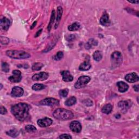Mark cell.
<instances>
[{
  "label": "cell",
  "mask_w": 139,
  "mask_h": 139,
  "mask_svg": "<svg viewBox=\"0 0 139 139\" xmlns=\"http://www.w3.org/2000/svg\"><path fill=\"white\" fill-rule=\"evenodd\" d=\"M97 44H98L97 41L94 40V39H92L87 42L85 44V46L86 49H90L92 47V46H96L97 45Z\"/></svg>",
  "instance_id": "cell-22"
},
{
  "label": "cell",
  "mask_w": 139,
  "mask_h": 139,
  "mask_svg": "<svg viewBox=\"0 0 139 139\" xmlns=\"http://www.w3.org/2000/svg\"><path fill=\"white\" fill-rule=\"evenodd\" d=\"M11 112L16 119L23 121L27 119L28 115L29 108L27 104L20 103L15 104L11 108Z\"/></svg>",
  "instance_id": "cell-1"
},
{
  "label": "cell",
  "mask_w": 139,
  "mask_h": 139,
  "mask_svg": "<svg viewBox=\"0 0 139 139\" xmlns=\"http://www.w3.org/2000/svg\"><path fill=\"white\" fill-rule=\"evenodd\" d=\"M55 14H56L55 10H53L52 12L51 17H50V22L49 23L48 26V29L49 31H50V29H51L52 25L54 23V19H55Z\"/></svg>",
  "instance_id": "cell-26"
},
{
  "label": "cell",
  "mask_w": 139,
  "mask_h": 139,
  "mask_svg": "<svg viewBox=\"0 0 139 139\" xmlns=\"http://www.w3.org/2000/svg\"><path fill=\"white\" fill-rule=\"evenodd\" d=\"M74 38H75L74 35H73L72 34H71L68 37H67V40L68 41H72L74 39Z\"/></svg>",
  "instance_id": "cell-37"
},
{
  "label": "cell",
  "mask_w": 139,
  "mask_h": 139,
  "mask_svg": "<svg viewBox=\"0 0 139 139\" xmlns=\"http://www.w3.org/2000/svg\"><path fill=\"white\" fill-rule=\"evenodd\" d=\"M25 129H26V132H27L29 133H35L36 131V128L33 125H27L25 127Z\"/></svg>",
  "instance_id": "cell-29"
},
{
  "label": "cell",
  "mask_w": 139,
  "mask_h": 139,
  "mask_svg": "<svg viewBox=\"0 0 139 139\" xmlns=\"http://www.w3.org/2000/svg\"><path fill=\"white\" fill-rule=\"evenodd\" d=\"M59 138H67V139H71L72 138V137H71V135L69 134H62L59 137Z\"/></svg>",
  "instance_id": "cell-35"
},
{
  "label": "cell",
  "mask_w": 139,
  "mask_h": 139,
  "mask_svg": "<svg viewBox=\"0 0 139 139\" xmlns=\"http://www.w3.org/2000/svg\"><path fill=\"white\" fill-rule=\"evenodd\" d=\"M9 42V39L7 37H1V43L3 45H7Z\"/></svg>",
  "instance_id": "cell-33"
},
{
  "label": "cell",
  "mask_w": 139,
  "mask_h": 139,
  "mask_svg": "<svg viewBox=\"0 0 139 139\" xmlns=\"http://www.w3.org/2000/svg\"><path fill=\"white\" fill-rule=\"evenodd\" d=\"M118 89L120 92H124L127 91L129 88V86L127 84L123 82H119L117 83Z\"/></svg>",
  "instance_id": "cell-17"
},
{
  "label": "cell",
  "mask_w": 139,
  "mask_h": 139,
  "mask_svg": "<svg viewBox=\"0 0 139 139\" xmlns=\"http://www.w3.org/2000/svg\"><path fill=\"white\" fill-rule=\"evenodd\" d=\"M80 28V24L78 22H75L68 27V29L70 31H77Z\"/></svg>",
  "instance_id": "cell-27"
},
{
  "label": "cell",
  "mask_w": 139,
  "mask_h": 139,
  "mask_svg": "<svg viewBox=\"0 0 139 139\" xmlns=\"http://www.w3.org/2000/svg\"><path fill=\"white\" fill-rule=\"evenodd\" d=\"M91 67V65L89 61H85L80 65L79 69L81 71H87Z\"/></svg>",
  "instance_id": "cell-18"
},
{
  "label": "cell",
  "mask_w": 139,
  "mask_h": 139,
  "mask_svg": "<svg viewBox=\"0 0 139 139\" xmlns=\"http://www.w3.org/2000/svg\"><path fill=\"white\" fill-rule=\"evenodd\" d=\"M70 128L72 132L75 133H80L82 128L81 124L77 121L71 122L70 124Z\"/></svg>",
  "instance_id": "cell-10"
},
{
  "label": "cell",
  "mask_w": 139,
  "mask_h": 139,
  "mask_svg": "<svg viewBox=\"0 0 139 139\" xmlns=\"http://www.w3.org/2000/svg\"><path fill=\"white\" fill-rule=\"evenodd\" d=\"M62 14V8L61 6H59L57 8V19H56V21L57 22V24L56 26V28L57 27L58 24L61 18Z\"/></svg>",
  "instance_id": "cell-21"
},
{
  "label": "cell",
  "mask_w": 139,
  "mask_h": 139,
  "mask_svg": "<svg viewBox=\"0 0 139 139\" xmlns=\"http://www.w3.org/2000/svg\"><path fill=\"white\" fill-rule=\"evenodd\" d=\"M1 89H2V84H1Z\"/></svg>",
  "instance_id": "cell-42"
},
{
  "label": "cell",
  "mask_w": 139,
  "mask_h": 139,
  "mask_svg": "<svg viewBox=\"0 0 139 139\" xmlns=\"http://www.w3.org/2000/svg\"><path fill=\"white\" fill-rule=\"evenodd\" d=\"M63 56H64V54H63V52L59 51L57 53V54L55 56H54V59L55 60L58 61V60H60V59H61L63 58Z\"/></svg>",
  "instance_id": "cell-32"
},
{
  "label": "cell",
  "mask_w": 139,
  "mask_h": 139,
  "mask_svg": "<svg viewBox=\"0 0 139 139\" xmlns=\"http://www.w3.org/2000/svg\"><path fill=\"white\" fill-rule=\"evenodd\" d=\"M11 95L15 97H20L23 95V89L19 86H15L12 89Z\"/></svg>",
  "instance_id": "cell-11"
},
{
  "label": "cell",
  "mask_w": 139,
  "mask_h": 139,
  "mask_svg": "<svg viewBox=\"0 0 139 139\" xmlns=\"http://www.w3.org/2000/svg\"><path fill=\"white\" fill-rule=\"evenodd\" d=\"M53 123V121L52 119L48 117H45L44 119H40L37 122V123L40 127H47L51 125Z\"/></svg>",
  "instance_id": "cell-8"
},
{
  "label": "cell",
  "mask_w": 139,
  "mask_h": 139,
  "mask_svg": "<svg viewBox=\"0 0 139 139\" xmlns=\"http://www.w3.org/2000/svg\"><path fill=\"white\" fill-rule=\"evenodd\" d=\"M36 21H35L33 23V24H32V27H31V29H33L34 27H35V25H36Z\"/></svg>",
  "instance_id": "cell-41"
},
{
  "label": "cell",
  "mask_w": 139,
  "mask_h": 139,
  "mask_svg": "<svg viewBox=\"0 0 139 139\" xmlns=\"http://www.w3.org/2000/svg\"><path fill=\"white\" fill-rule=\"evenodd\" d=\"M61 75L62 76V80L64 82H69L73 81V77L72 75L71 74L70 72L68 71H64L61 72Z\"/></svg>",
  "instance_id": "cell-16"
},
{
  "label": "cell",
  "mask_w": 139,
  "mask_h": 139,
  "mask_svg": "<svg viewBox=\"0 0 139 139\" xmlns=\"http://www.w3.org/2000/svg\"><path fill=\"white\" fill-rule=\"evenodd\" d=\"M76 102H77V99L75 97H71L70 98H68L65 101V104L66 106L70 107L75 104V103H76Z\"/></svg>",
  "instance_id": "cell-20"
},
{
  "label": "cell",
  "mask_w": 139,
  "mask_h": 139,
  "mask_svg": "<svg viewBox=\"0 0 139 139\" xmlns=\"http://www.w3.org/2000/svg\"><path fill=\"white\" fill-rule=\"evenodd\" d=\"M132 102L130 100H122L118 104V106L122 110L126 111L130 107H131Z\"/></svg>",
  "instance_id": "cell-14"
},
{
  "label": "cell",
  "mask_w": 139,
  "mask_h": 139,
  "mask_svg": "<svg viewBox=\"0 0 139 139\" xmlns=\"http://www.w3.org/2000/svg\"><path fill=\"white\" fill-rule=\"evenodd\" d=\"M53 115L55 119L61 121L71 120L74 117L72 111L63 108L57 109L53 112Z\"/></svg>",
  "instance_id": "cell-2"
},
{
  "label": "cell",
  "mask_w": 139,
  "mask_h": 139,
  "mask_svg": "<svg viewBox=\"0 0 139 139\" xmlns=\"http://www.w3.org/2000/svg\"><path fill=\"white\" fill-rule=\"evenodd\" d=\"M94 59L97 61H99L102 59V54L99 50H96L93 54Z\"/></svg>",
  "instance_id": "cell-23"
},
{
  "label": "cell",
  "mask_w": 139,
  "mask_h": 139,
  "mask_svg": "<svg viewBox=\"0 0 139 139\" xmlns=\"http://www.w3.org/2000/svg\"><path fill=\"white\" fill-rule=\"evenodd\" d=\"M91 78L90 77L87 75H83L80 77L77 81L74 84V87L75 89H81L84 87H85L87 84L90 81Z\"/></svg>",
  "instance_id": "cell-5"
},
{
  "label": "cell",
  "mask_w": 139,
  "mask_h": 139,
  "mask_svg": "<svg viewBox=\"0 0 139 139\" xmlns=\"http://www.w3.org/2000/svg\"><path fill=\"white\" fill-rule=\"evenodd\" d=\"M10 26V20L6 17H3L1 19V26L4 31H7Z\"/></svg>",
  "instance_id": "cell-15"
},
{
  "label": "cell",
  "mask_w": 139,
  "mask_h": 139,
  "mask_svg": "<svg viewBox=\"0 0 139 139\" xmlns=\"http://www.w3.org/2000/svg\"><path fill=\"white\" fill-rule=\"evenodd\" d=\"M112 110V106L110 104H107L105 105L102 109V111L103 113L106 114H109L110 113Z\"/></svg>",
  "instance_id": "cell-19"
},
{
  "label": "cell",
  "mask_w": 139,
  "mask_h": 139,
  "mask_svg": "<svg viewBox=\"0 0 139 139\" xmlns=\"http://www.w3.org/2000/svg\"><path fill=\"white\" fill-rule=\"evenodd\" d=\"M7 56L11 58L16 59H27L31 57L29 54L23 50H9L6 52Z\"/></svg>",
  "instance_id": "cell-3"
},
{
  "label": "cell",
  "mask_w": 139,
  "mask_h": 139,
  "mask_svg": "<svg viewBox=\"0 0 139 139\" xmlns=\"http://www.w3.org/2000/svg\"><path fill=\"white\" fill-rule=\"evenodd\" d=\"M49 77L47 73L40 72L39 73L35 74L32 77V80L34 81H44L47 79Z\"/></svg>",
  "instance_id": "cell-9"
},
{
  "label": "cell",
  "mask_w": 139,
  "mask_h": 139,
  "mask_svg": "<svg viewBox=\"0 0 139 139\" xmlns=\"http://www.w3.org/2000/svg\"><path fill=\"white\" fill-rule=\"evenodd\" d=\"M6 133L8 135H9L12 137H16L19 134V132L16 129H11L9 130V131H8Z\"/></svg>",
  "instance_id": "cell-25"
},
{
  "label": "cell",
  "mask_w": 139,
  "mask_h": 139,
  "mask_svg": "<svg viewBox=\"0 0 139 139\" xmlns=\"http://www.w3.org/2000/svg\"><path fill=\"white\" fill-rule=\"evenodd\" d=\"M129 2L131 3H134V4H138L139 3L138 1H128Z\"/></svg>",
  "instance_id": "cell-40"
},
{
  "label": "cell",
  "mask_w": 139,
  "mask_h": 139,
  "mask_svg": "<svg viewBox=\"0 0 139 139\" xmlns=\"http://www.w3.org/2000/svg\"><path fill=\"white\" fill-rule=\"evenodd\" d=\"M123 58L122 54L118 51H115L112 53L111 56V61L113 67L120 66L122 62Z\"/></svg>",
  "instance_id": "cell-4"
},
{
  "label": "cell",
  "mask_w": 139,
  "mask_h": 139,
  "mask_svg": "<svg viewBox=\"0 0 139 139\" xmlns=\"http://www.w3.org/2000/svg\"><path fill=\"white\" fill-rule=\"evenodd\" d=\"M125 79L128 82L133 83L137 82L139 80V77L136 73L133 72L126 75Z\"/></svg>",
  "instance_id": "cell-12"
},
{
  "label": "cell",
  "mask_w": 139,
  "mask_h": 139,
  "mask_svg": "<svg viewBox=\"0 0 139 139\" xmlns=\"http://www.w3.org/2000/svg\"><path fill=\"white\" fill-rule=\"evenodd\" d=\"M59 103V100L54 98H46L40 102V104L42 106H53L58 105Z\"/></svg>",
  "instance_id": "cell-6"
},
{
  "label": "cell",
  "mask_w": 139,
  "mask_h": 139,
  "mask_svg": "<svg viewBox=\"0 0 139 139\" xmlns=\"http://www.w3.org/2000/svg\"><path fill=\"white\" fill-rule=\"evenodd\" d=\"M0 112H1V114L2 115H5L7 112V109L3 106H1L0 107Z\"/></svg>",
  "instance_id": "cell-36"
},
{
  "label": "cell",
  "mask_w": 139,
  "mask_h": 139,
  "mask_svg": "<svg viewBox=\"0 0 139 139\" xmlns=\"http://www.w3.org/2000/svg\"><path fill=\"white\" fill-rule=\"evenodd\" d=\"M46 87V85L41 84H35L32 86V89L35 91H39L44 89Z\"/></svg>",
  "instance_id": "cell-24"
},
{
  "label": "cell",
  "mask_w": 139,
  "mask_h": 139,
  "mask_svg": "<svg viewBox=\"0 0 139 139\" xmlns=\"http://www.w3.org/2000/svg\"><path fill=\"white\" fill-rule=\"evenodd\" d=\"M68 93L69 90L67 89H65L60 90L59 92V95L60 97H65L68 95Z\"/></svg>",
  "instance_id": "cell-30"
},
{
  "label": "cell",
  "mask_w": 139,
  "mask_h": 139,
  "mask_svg": "<svg viewBox=\"0 0 139 139\" xmlns=\"http://www.w3.org/2000/svg\"><path fill=\"white\" fill-rule=\"evenodd\" d=\"M2 70L5 72H8L9 71V65L7 62H2Z\"/></svg>",
  "instance_id": "cell-31"
},
{
  "label": "cell",
  "mask_w": 139,
  "mask_h": 139,
  "mask_svg": "<svg viewBox=\"0 0 139 139\" xmlns=\"http://www.w3.org/2000/svg\"><path fill=\"white\" fill-rule=\"evenodd\" d=\"M100 23L102 26H108L110 25V20H109V16L106 12H105L101 17L100 19Z\"/></svg>",
  "instance_id": "cell-13"
},
{
  "label": "cell",
  "mask_w": 139,
  "mask_h": 139,
  "mask_svg": "<svg viewBox=\"0 0 139 139\" xmlns=\"http://www.w3.org/2000/svg\"><path fill=\"white\" fill-rule=\"evenodd\" d=\"M83 103L86 106H92V104H93V103H92V101L89 99H85V100L84 101Z\"/></svg>",
  "instance_id": "cell-34"
},
{
  "label": "cell",
  "mask_w": 139,
  "mask_h": 139,
  "mask_svg": "<svg viewBox=\"0 0 139 139\" xmlns=\"http://www.w3.org/2000/svg\"><path fill=\"white\" fill-rule=\"evenodd\" d=\"M12 75L9 78V81L12 83H19L22 79L21 72L19 70H14L12 71Z\"/></svg>",
  "instance_id": "cell-7"
},
{
  "label": "cell",
  "mask_w": 139,
  "mask_h": 139,
  "mask_svg": "<svg viewBox=\"0 0 139 139\" xmlns=\"http://www.w3.org/2000/svg\"><path fill=\"white\" fill-rule=\"evenodd\" d=\"M42 32V29H40V30H39L38 32H37L36 34V35H35V37H37V36H38L39 35H40V33H41Z\"/></svg>",
  "instance_id": "cell-39"
},
{
  "label": "cell",
  "mask_w": 139,
  "mask_h": 139,
  "mask_svg": "<svg viewBox=\"0 0 139 139\" xmlns=\"http://www.w3.org/2000/svg\"><path fill=\"white\" fill-rule=\"evenodd\" d=\"M44 66V64L41 62H36L32 66V69L33 71H39L40 70L42 67Z\"/></svg>",
  "instance_id": "cell-28"
},
{
  "label": "cell",
  "mask_w": 139,
  "mask_h": 139,
  "mask_svg": "<svg viewBox=\"0 0 139 139\" xmlns=\"http://www.w3.org/2000/svg\"><path fill=\"white\" fill-rule=\"evenodd\" d=\"M134 89L135 90V91L138 92V85H136L134 86Z\"/></svg>",
  "instance_id": "cell-38"
}]
</instances>
